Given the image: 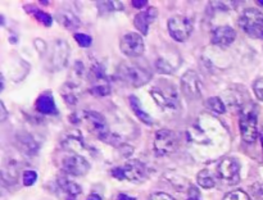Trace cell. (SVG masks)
<instances>
[{
    "label": "cell",
    "instance_id": "1",
    "mask_svg": "<svg viewBox=\"0 0 263 200\" xmlns=\"http://www.w3.org/2000/svg\"><path fill=\"white\" fill-rule=\"evenodd\" d=\"M151 95L158 107L164 110H176L179 108V94L172 82L161 79L151 90Z\"/></svg>",
    "mask_w": 263,
    "mask_h": 200
},
{
    "label": "cell",
    "instance_id": "2",
    "mask_svg": "<svg viewBox=\"0 0 263 200\" xmlns=\"http://www.w3.org/2000/svg\"><path fill=\"white\" fill-rule=\"evenodd\" d=\"M118 77L133 87H140L152 79V72L138 63L125 62L118 68Z\"/></svg>",
    "mask_w": 263,
    "mask_h": 200
},
{
    "label": "cell",
    "instance_id": "3",
    "mask_svg": "<svg viewBox=\"0 0 263 200\" xmlns=\"http://www.w3.org/2000/svg\"><path fill=\"white\" fill-rule=\"evenodd\" d=\"M79 121H84V122L86 123L87 128H89L98 138L105 141V143L113 144L118 140V137H113L107 121H105V118L103 117L100 113L91 112V110H89V112H82Z\"/></svg>",
    "mask_w": 263,
    "mask_h": 200
},
{
    "label": "cell",
    "instance_id": "4",
    "mask_svg": "<svg viewBox=\"0 0 263 200\" xmlns=\"http://www.w3.org/2000/svg\"><path fill=\"white\" fill-rule=\"evenodd\" d=\"M239 26L251 37L263 40V13L256 8H248L241 13Z\"/></svg>",
    "mask_w": 263,
    "mask_h": 200
},
{
    "label": "cell",
    "instance_id": "5",
    "mask_svg": "<svg viewBox=\"0 0 263 200\" xmlns=\"http://www.w3.org/2000/svg\"><path fill=\"white\" fill-rule=\"evenodd\" d=\"M179 148V136L171 130L157 131L153 138V151L157 156L172 155Z\"/></svg>",
    "mask_w": 263,
    "mask_h": 200
},
{
    "label": "cell",
    "instance_id": "6",
    "mask_svg": "<svg viewBox=\"0 0 263 200\" xmlns=\"http://www.w3.org/2000/svg\"><path fill=\"white\" fill-rule=\"evenodd\" d=\"M90 92L97 97H104L110 94V82L105 73L104 67L100 63H92L89 72Z\"/></svg>",
    "mask_w": 263,
    "mask_h": 200
},
{
    "label": "cell",
    "instance_id": "7",
    "mask_svg": "<svg viewBox=\"0 0 263 200\" xmlns=\"http://www.w3.org/2000/svg\"><path fill=\"white\" fill-rule=\"evenodd\" d=\"M258 117L254 107H247L239 117V128L241 137L246 143L252 144L257 140L258 136Z\"/></svg>",
    "mask_w": 263,
    "mask_h": 200
},
{
    "label": "cell",
    "instance_id": "8",
    "mask_svg": "<svg viewBox=\"0 0 263 200\" xmlns=\"http://www.w3.org/2000/svg\"><path fill=\"white\" fill-rule=\"evenodd\" d=\"M113 177H116L120 181H130L139 184L143 182L146 177L145 164L141 163L140 161H133L126 163L123 167H116L112 169Z\"/></svg>",
    "mask_w": 263,
    "mask_h": 200
},
{
    "label": "cell",
    "instance_id": "9",
    "mask_svg": "<svg viewBox=\"0 0 263 200\" xmlns=\"http://www.w3.org/2000/svg\"><path fill=\"white\" fill-rule=\"evenodd\" d=\"M217 176L228 185H235L240 181V163L236 158L226 156L218 163Z\"/></svg>",
    "mask_w": 263,
    "mask_h": 200
},
{
    "label": "cell",
    "instance_id": "10",
    "mask_svg": "<svg viewBox=\"0 0 263 200\" xmlns=\"http://www.w3.org/2000/svg\"><path fill=\"white\" fill-rule=\"evenodd\" d=\"M168 32L175 41L184 43L193 32V23L185 15H174L168 19Z\"/></svg>",
    "mask_w": 263,
    "mask_h": 200
},
{
    "label": "cell",
    "instance_id": "11",
    "mask_svg": "<svg viewBox=\"0 0 263 200\" xmlns=\"http://www.w3.org/2000/svg\"><path fill=\"white\" fill-rule=\"evenodd\" d=\"M181 90L189 100H198L203 95V84L197 72L187 71L181 77Z\"/></svg>",
    "mask_w": 263,
    "mask_h": 200
},
{
    "label": "cell",
    "instance_id": "12",
    "mask_svg": "<svg viewBox=\"0 0 263 200\" xmlns=\"http://www.w3.org/2000/svg\"><path fill=\"white\" fill-rule=\"evenodd\" d=\"M120 49L125 55L130 56V58L140 56L145 50L143 36L136 32H127L121 38Z\"/></svg>",
    "mask_w": 263,
    "mask_h": 200
},
{
    "label": "cell",
    "instance_id": "13",
    "mask_svg": "<svg viewBox=\"0 0 263 200\" xmlns=\"http://www.w3.org/2000/svg\"><path fill=\"white\" fill-rule=\"evenodd\" d=\"M69 58V46L66 40H55L51 48V55L49 58V67L51 71H59L67 66Z\"/></svg>",
    "mask_w": 263,
    "mask_h": 200
},
{
    "label": "cell",
    "instance_id": "14",
    "mask_svg": "<svg viewBox=\"0 0 263 200\" xmlns=\"http://www.w3.org/2000/svg\"><path fill=\"white\" fill-rule=\"evenodd\" d=\"M62 169L71 176H85L90 171V163L79 154H72L62 161Z\"/></svg>",
    "mask_w": 263,
    "mask_h": 200
},
{
    "label": "cell",
    "instance_id": "15",
    "mask_svg": "<svg viewBox=\"0 0 263 200\" xmlns=\"http://www.w3.org/2000/svg\"><path fill=\"white\" fill-rule=\"evenodd\" d=\"M211 40L215 45L226 48L236 40V31L231 26H220L213 30Z\"/></svg>",
    "mask_w": 263,
    "mask_h": 200
},
{
    "label": "cell",
    "instance_id": "16",
    "mask_svg": "<svg viewBox=\"0 0 263 200\" xmlns=\"http://www.w3.org/2000/svg\"><path fill=\"white\" fill-rule=\"evenodd\" d=\"M58 189L63 200H77L82 192L81 186L67 177H61L58 179Z\"/></svg>",
    "mask_w": 263,
    "mask_h": 200
},
{
    "label": "cell",
    "instance_id": "17",
    "mask_svg": "<svg viewBox=\"0 0 263 200\" xmlns=\"http://www.w3.org/2000/svg\"><path fill=\"white\" fill-rule=\"evenodd\" d=\"M158 17V9L154 7H149L148 9H145L144 12H140L136 14L135 19H134V25L135 27L143 33L144 36L148 33L149 26L153 21H156V18Z\"/></svg>",
    "mask_w": 263,
    "mask_h": 200
},
{
    "label": "cell",
    "instance_id": "18",
    "mask_svg": "<svg viewBox=\"0 0 263 200\" xmlns=\"http://www.w3.org/2000/svg\"><path fill=\"white\" fill-rule=\"evenodd\" d=\"M81 85L80 82L76 81H68L62 86L61 89V94L62 96L64 97L66 103L68 105H74L79 100L80 95H81Z\"/></svg>",
    "mask_w": 263,
    "mask_h": 200
},
{
    "label": "cell",
    "instance_id": "19",
    "mask_svg": "<svg viewBox=\"0 0 263 200\" xmlns=\"http://www.w3.org/2000/svg\"><path fill=\"white\" fill-rule=\"evenodd\" d=\"M36 109H37V112H40L41 114H55L57 107L51 92H43V94L37 97V100H36Z\"/></svg>",
    "mask_w": 263,
    "mask_h": 200
},
{
    "label": "cell",
    "instance_id": "20",
    "mask_svg": "<svg viewBox=\"0 0 263 200\" xmlns=\"http://www.w3.org/2000/svg\"><path fill=\"white\" fill-rule=\"evenodd\" d=\"M62 145L67 149V150L71 151H77L85 149V143L84 138H82L81 132L79 130H72L69 131L67 135L63 136V140H62Z\"/></svg>",
    "mask_w": 263,
    "mask_h": 200
},
{
    "label": "cell",
    "instance_id": "21",
    "mask_svg": "<svg viewBox=\"0 0 263 200\" xmlns=\"http://www.w3.org/2000/svg\"><path fill=\"white\" fill-rule=\"evenodd\" d=\"M57 21H58L62 26L68 28V30H76V28H79L80 25H81L79 17H77L76 14H73L71 10L67 9L59 10V12L57 13Z\"/></svg>",
    "mask_w": 263,
    "mask_h": 200
},
{
    "label": "cell",
    "instance_id": "22",
    "mask_svg": "<svg viewBox=\"0 0 263 200\" xmlns=\"http://www.w3.org/2000/svg\"><path fill=\"white\" fill-rule=\"evenodd\" d=\"M17 141L18 145L21 146L20 149H22V151H25L28 155H32V154L37 153L39 148H40L37 141L32 136L28 135V133H21V135H18Z\"/></svg>",
    "mask_w": 263,
    "mask_h": 200
},
{
    "label": "cell",
    "instance_id": "23",
    "mask_svg": "<svg viewBox=\"0 0 263 200\" xmlns=\"http://www.w3.org/2000/svg\"><path fill=\"white\" fill-rule=\"evenodd\" d=\"M128 102H130V107H131V109H133V112L135 113V115L141 121V122H144L145 125H149V126L153 125L154 123L153 118L151 117V114H149V113H146L145 110H144V108L141 107L140 100H139L135 95H130V97H128Z\"/></svg>",
    "mask_w": 263,
    "mask_h": 200
},
{
    "label": "cell",
    "instance_id": "24",
    "mask_svg": "<svg viewBox=\"0 0 263 200\" xmlns=\"http://www.w3.org/2000/svg\"><path fill=\"white\" fill-rule=\"evenodd\" d=\"M166 179L175 187V189L179 190V191H185V190L187 191L186 187L192 186V185L187 182L186 178H184L182 176H179V174L175 173V172H167Z\"/></svg>",
    "mask_w": 263,
    "mask_h": 200
},
{
    "label": "cell",
    "instance_id": "25",
    "mask_svg": "<svg viewBox=\"0 0 263 200\" xmlns=\"http://www.w3.org/2000/svg\"><path fill=\"white\" fill-rule=\"evenodd\" d=\"M197 182L203 189H213L216 185L215 178L208 169H202L197 176Z\"/></svg>",
    "mask_w": 263,
    "mask_h": 200
},
{
    "label": "cell",
    "instance_id": "26",
    "mask_svg": "<svg viewBox=\"0 0 263 200\" xmlns=\"http://www.w3.org/2000/svg\"><path fill=\"white\" fill-rule=\"evenodd\" d=\"M205 105H207L211 112L216 113V114H223L226 112V105L223 104V102L218 96L208 97Z\"/></svg>",
    "mask_w": 263,
    "mask_h": 200
},
{
    "label": "cell",
    "instance_id": "27",
    "mask_svg": "<svg viewBox=\"0 0 263 200\" xmlns=\"http://www.w3.org/2000/svg\"><path fill=\"white\" fill-rule=\"evenodd\" d=\"M156 68L157 71L162 74H171L176 71V66H172V63H170V62L164 58L157 59Z\"/></svg>",
    "mask_w": 263,
    "mask_h": 200
},
{
    "label": "cell",
    "instance_id": "28",
    "mask_svg": "<svg viewBox=\"0 0 263 200\" xmlns=\"http://www.w3.org/2000/svg\"><path fill=\"white\" fill-rule=\"evenodd\" d=\"M31 14L35 15L36 19H37L39 22L43 23L44 26H46V27L51 26V22H53V18H51V15L48 14V13L41 12V10L35 9V8H31Z\"/></svg>",
    "mask_w": 263,
    "mask_h": 200
},
{
    "label": "cell",
    "instance_id": "29",
    "mask_svg": "<svg viewBox=\"0 0 263 200\" xmlns=\"http://www.w3.org/2000/svg\"><path fill=\"white\" fill-rule=\"evenodd\" d=\"M222 200H252L251 196L243 190H233L223 196Z\"/></svg>",
    "mask_w": 263,
    "mask_h": 200
},
{
    "label": "cell",
    "instance_id": "30",
    "mask_svg": "<svg viewBox=\"0 0 263 200\" xmlns=\"http://www.w3.org/2000/svg\"><path fill=\"white\" fill-rule=\"evenodd\" d=\"M74 40L81 48H89L92 44L91 36L87 35V33H74Z\"/></svg>",
    "mask_w": 263,
    "mask_h": 200
},
{
    "label": "cell",
    "instance_id": "31",
    "mask_svg": "<svg viewBox=\"0 0 263 200\" xmlns=\"http://www.w3.org/2000/svg\"><path fill=\"white\" fill-rule=\"evenodd\" d=\"M36 179H37V173H36L35 171L28 169V171L23 172L22 181L25 186H32V185L36 182Z\"/></svg>",
    "mask_w": 263,
    "mask_h": 200
},
{
    "label": "cell",
    "instance_id": "32",
    "mask_svg": "<svg viewBox=\"0 0 263 200\" xmlns=\"http://www.w3.org/2000/svg\"><path fill=\"white\" fill-rule=\"evenodd\" d=\"M253 90H254V94H256V96L263 102V76L259 77V78H257L256 81H254Z\"/></svg>",
    "mask_w": 263,
    "mask_h": 200
},
{
    "label": "cell",
    "instance_id": "33",
    "mask_svg": "<svg viewBox=\"0 0 263 200\" xmlns=\"http://www.w3.org/2000/svg\"><path fill=\"white\" fill-rule=\"evenodd\" d=\"M187 200H200V192L197 187H189V190H187Z\"/></svg>",
    "mask_w": 263,
    "mask_h": 200
},
{
    "label": "cell",
    "instance_id": "34",
    "mask_svg": "<svg viewBox=\"0 0 263 200\" xmlns=\"http://www.w3.org/2000/svg\"><path fill=\"white\" fill-rule=\"evenodd\" d=\"M149 200H175V199L171 196V195L167 194V192H156V194H153L151 197H149Z\"/></svg>",
    "mask_w": 263,
    "mask_h": 200
},
{
    "label": "cell",
    "instance_id": "35",
    "mask_svg": "<svg viewBox=\"0 0 263 200\" xmlns=\"http://www.w3.org/2000/svg\"><path fill=\"white\" fill-rule=\"evenodd\" d=\"M0 110H2V114H0V121H5L7 119V117H8V112H7V109H5V105H4V103H0Z\"/></svg>",
    "mask_w": 263,
    "mask_h": 200
},
{
    "label": "cell",
    "instance_id": "36",
    "mask_svg": "<svg viewBox=\"0 0 263 200\" xmlns=\"http://www.w3.org/2000/svg\"><path fill=\"white\" fill-rule=\"evenodd\" d=\"M131 4H133V7L135 8H144L146 4H148V2H146V0H133Z\"/></svg>",
    "mask_w": 263,
    "mask_h": 200
},
{
    "label": "cell",
    "instance_id": "37",
    "mask_svg": "<svg viewBox=\"0 0 263 200\" xmlns=\"http://www.w3.org/2000/svg\"><path fill=\"white\" fill-rule=\"evenodd\" d=\"M116 200H136V199L135 197L128 196V195H126V194H118L117 197H116Z\"/></svg>",
    "mask_w": 263,
    "mask_h": 200
},
{
    "label": "cell",
    "instance_id": "38",
    "mask_svg": "<svg viewBox=\"0 0 263 200\" xmlns=\"http://www.w3.org/2000/svg\"><path fill=\"white\" fill-rule=\"evenodd\" d=\"M87 200H102V197L99 196V195H91V196H89V199Z\"/></svg>",
    "mask_w": 263,
    "mask_h": 200
},
{
    "label": "cell",
    "instance_id": "39",
    "mask_svg": "<svg viewBox=\"0 0 263 200\" xmlns=\"http://www.w3.org/2000/svg\"><path fill=\"white\" fill-rule=\"evenodd\" d=\"M257 3H258V4H261V5H263V0H258V2H257Z\"/></svg>",
    "mask_w": 263,
    "mask_h": 200
},
{
    "label": "cell",
    "instance_id": "40",
    "mask_svg": "<svg viewBox=\"0 0 263 200\" xmlns=\"http://www.w3.org/2000/svg\"><path fill=\"white\" fill-rule=\"evenodd\" d=\"M261 143H262V148H263V136H261Z\"/></svg>",
    "mask_w": 263,
    "mask_h": 200
},
{
    "label": "cell",
    "instance_id": "41",
    "mask_svg": "<svg viewBox=\"0 0 263 200\" xmlns=\"http://www.w3.org/2000/svg\"><path fill=\"white\" fill-rule=\"evenodd\" d=\"M262 136H263V135H262Z\"/></svg>",
    "mask_w": 263,
    "mask_h": 200
}]
</instances>
